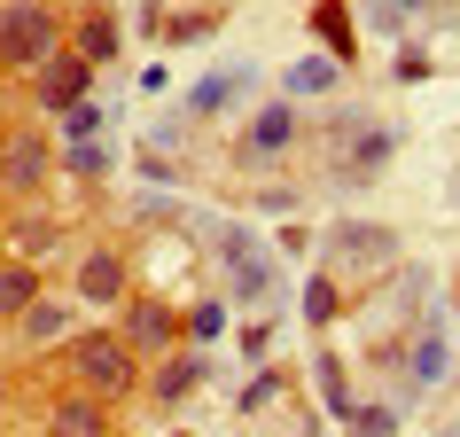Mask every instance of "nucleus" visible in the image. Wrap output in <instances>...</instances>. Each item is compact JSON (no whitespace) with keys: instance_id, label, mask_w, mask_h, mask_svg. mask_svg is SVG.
<instances>
[{"instance_id":"obj_23","label":"nucleus","mask_w":460,"mask_h":437,"mask_svg":"<svg viewBox=\"0 0 460 437\" xmlns=\"http://www.w3.org/2000/svg\"><path fill=\"white\" fill-rule=\"evenodd\" d=\"M305 320H313V328H328V320H343V290L328 281V273H313V281H305Z\"/></svg>"},{"instance_id":"obj_2","label":"nucleus","mask_w":460,"mask_h":437,"mask_svg":"<svg viewBox=\"0 0 460 437\" xmlns=\"http://www.w3.org/2000/svg\"><path fill=\"white\" fill-rule=\"evenodd\" d=\"M63 55V16L48 0H0V71H40Z\"/></svg>"},{"instance_id":"obj_27","label":"nucleus","mask_w":460,"mask_h":437,"mask_svg":"<svg viewBox=\"0 0 460 437\" xmlns=\"http://www.w3.org/2000/svg\"><path fill=\"white\" fill-rule=\"evenodd\" d=\"M243 360H273V320H250L243 328Z\"/></svg>"},{"instance_id":"obj_18","label":"nucleus","mask_w":460,"mask_h":437,"mask_svg":"<svg viewBox=\"0 0 460 437\" xmlns=\"http://www.w3.org/2000/svg\"><path fill=\"white\" fill-rule=\"evenodd\" d=\"M8 258H24V266H40V258H55V218H16L8 227Z\"/></svg>"},{"instance_id":"obj_13","label":"nucleus","mask_w":460,"mask_h":437,"mask_svg":"<svg viewBox=\"0 0 460 437\" xmlns=\"http://www.w3.org/2000/svg\"><path fill=\"white\" fill-rule=\"evenodd\" d=\"M328 250L359 258V266H383L390 250H398V235H390V227H359V218H336V227H328Z\"/></svg>"},{"instance_id":"obj_9","label":"nucleus","mask_w":460,"mask_h":437,"mask_svg":"<svg viewBox=\"0 0 460 437\" xmlns=\"http://www.w3.org/2000/svg\"><path fill=\"white\" fill-rule=\"evenodd\" d=\"M218 258L234 266V297H243V305H258V297L273 305V258H258L250 235H218Z\"/></svg>"},{"instance_id":"obj_10","label":"nucleus","mask_w":460,"mask_h":437,"mask_svg":"<svg viewBox=\"0 0 460 437\" xmlns=\"http://www.w3.org/2000/svg\"><path fill=\"white\" fill-rule=\"evenodd\" d=\"M0 188H16V195L48 188V141H40L31 125H8V165H0Z\"/></svg>"},{"instance_id":"obj_14","label":"nucleus","mask_w":460,"mask_h":437,"mask_svg":"<svg viewBox=\"0 0 460 437\" xmlns=\"http://www.w3.org/2000/svg\"><path fill=\"white\" fill-rule=\"evenodd\" d=\"M118 40H125V31H118V16H110V8H86V16H78V40H71V55L102 71V63H118Z\"/></svg>"},{"instance_id":"obj_21","label":"nucleus","mask_w":460,"mask_h":437,"mask_svg":"<svg viewBox=\"0 0 460 437\" xmlns=\"http://www.w3.org/2000/svg\"><path fill=\"white\" fill-rule=\"evenodd\" d=\"M343 63H328V55H305V63H289V94H336Z\"/></svg>"},{"instance_id":"obj_7","label":"nucleus","mask_w":460,"mask_h":437,"mask_svg":"<svg viewBox=\"0 0 460 437\" xmlns=\"http://www.w3.org/2000/svg\"><path fill=\"white\" fill-rule=\"evenodd\" d=\"M203 383H211V360H203V352H164L156 375H148V398H156V406H188Z\"/></svg>"},{"instance_id":"obj_15","label":"nucleus","mask_w":460,"mask_h":437,"mask_svg":"<svg viewBox=\"0 0 460 437\" xmlns=\"http://www.w3.org/2000/svg\"><path fill=\"white\" fill-rule=\"evenodd\" d=\"M445 367H453V336H445V320H429V328L413 336V352H406V375L429 390V383H445Z\"/></svg>"},{"instance_id":"obj_25","label":"nucleus","mask_w":460,"mask_h":437,"mask_svg":"<svg viewBox=\"0 0 460 437\" xmlns=\"http://www.w3.org/2000/svg\"><path fill=\"white\" fill-rule=\"evenodd\" d=\"M63 165H71L78 180H102V172H110V148L102 141H63Z\"/></svg>"},{"instance_id":"obj_20","label":"nucleus","mask_w":460,"mask_h":437,"mask_svg":"<svg viewBox=\"0 0 460 437\" xmlns=\"http://www.w3.org/2000/svg\"><path fill=\"white\" fill-rule=\"evenodd\" d=\"M313 390H320V406L336 414V422H351V406H359V398H351V383H343V367L328 360V352L313 360Z\"/></svg>"},{"instance_id":"obj_29","label":"nucleus","mask_w":460,"mask_h":437,"mask_svg":"<svg viewBox=\"0 0 460 437\" xmlns=\"http://www.w3.org/2000/svg\"><path fill=\"white\" fill-rule=\"evenodd\" d=\"M0 165H8V125H0Z\"/></svg>"},{"instance_id":"obj_3","label":"nucleus","mask_w":460,"mask_h":437,"mask_svg":"<svg viewBox=\"0 0 460 437\" xmlns=\"http://www.w3.org/2000/svg\"><path fill=\"white\" fill-rule=\"evenodd\" d=\"M31 102H40V110H55V118H63L71 102H94V63H78L71 48L48 55V63L31 71Z\"/></svg>"},{"instance_id":"obj_17","label":"nucleus","mask_w":460,"mask_h":437,"mask_svg":"<svg viewBox=\"0 0 460 437\" xmlns=\"http://www.w3.org/2000/svg\"><path fill=\"white\" fill-rule=\"evenodd\" d=\"M16 336H24V343H55V336H71V305H63V297H31V313L16 320Z\"/></svg>"},{"instance_id":"obj_4","label":"nucleus","mask_w":460,"mask_h":437,"mask_svg":"<svg viewBox=\"0 0 460 437\" xmlns=\"http://www.w3.org/2000/svg\"><path fill=\"white\" fill-rule=\"evenodd\" d=\"M398 156V125H375V118H359L351 133L336 141V180H375V172Z\"/></svg>"},{"instance_id":"obj_11","label":"nucleus","mask_w":460,"mask_h":437,"mask_svg":"<svg viewBox=\"0 0 460 437\" xmlns=\"http://www.w3.org/2000/svg\"><path fill=\"white\" fill-rule=\"evenodd\" d=\"M243 94H250V71H218V78H195L188 94H180V118H188V125H203V118H218V110H234Z\"/></svg>"},{"instance_id":"obj_1","label":"nucleus","mask_w":460,"mask_h":437,"mask_svg":"<svg viewBox=\"0 0 460 437\" xmlns=\"http://www.w3.org/2000/svg\"><path fill=\"white\" fill-rule=\"evenodd\" d=\"M71 375L86 398H125V390H141V360H133V343L118 336V328H78L71 336Z\"/></svg>"},{"instance_id":"obj_16","label":"nucleus","mask_w":460,"mask_h":437,"mask_svg":"<svg viewBox=\"0 0 460 437\" xmlns=\"http://www.w3.org/2000/svg\"><path fill=\"white\" fill-rule=\"evenodd\" d=\"M31 297H40V266H24V258H8L0 266V320H24Z\"/></svg>"},{"instance_id":"obj_19","label":"nucleus","mask_w":460,"mask_h":437,"mask_svg":"<svg viewBox=\"0 0 460 437\" xmlns=\"http://www.w3.org/2000/svg\"><path fill=\"white\" fill-rule=\"evenodd\" d=\"M226 336V297H203V305H188V313H180V343H195V352H203V343H218Z\"/></svg>"},{"instance_id":"obj_6","label":"nucleus","mask_w":460,"mask_h":437,"mask_svg":"<svg viewBox=\"0 0 460 437\" xmlns=\"http://www.w3.org/2000/svg\"><path fill=\"white\" fill-rule=\"evenodd\" d=\"M125 297H133L125 250H78V305H125Z\"/></svg>"},{"instance_id":"obj_5","label":"nucleus","mask_w":460,"mask_h":437,"mask_svg":"<svg viewBox=\"0 0 460 437\" xmlns=\"http://www.w3.org/2000/svg\"><path fill=\"white\" fill-rule=\"evenodd\" d=\"M118 336L133 343V360H164L172 343H180V313H164V305H133V297H125V313H118Z\"/></svg>"},{"instance_id":"obj_24","label":"nucleus","mask_w":460,"mask_h":437,"mask_svg":"<svg viewBox=\"0 0 460 437\" xmlns=\"http://www.w3.org/2000/svg\"><path fill=\"white\" fill-rule=\"evenodd\" d=\"M102 125H110L102 102H71V110H63V141H102Z\"/></svg>"},{"instance_id":"obj_30","label":"nucleus","mask_w":460,"mask_h":437,"mask_svg":"<svg viewBox=\"0 0 460 437\" xmlns=\"http://www.w3.org/2000/svg\"><path fill=\"white\" fill-rule=\"evenodd\" d=\"M453 313H460V297H453Z\"/></svg>"},{"instance_id":"obj_8","label":"nucleus","mask_w":460,"mask_h":437,"mask_svg":"<svg viewBox=\"0 0 460 437\" xmlns=\"http://www.w3.org/2000/svg\"><path fill=\"white\" fill-rule=\"evenodd\" d=\"M296 141H305V125H296L289 102H266V110L243 125V156H289Z\"/></svg>"},{"instance_id":"obj_12","label":"nucleus","mask_w":460,"mask_h":437,"mask_svg":"<svg viewBox=\"0 0 460 437\" xmlns=\"http://www.w3.org/2000/svg\"><path fill=\"white\" fill-rule=\"evenodd\" d=\"M48 437H118V430H110V406H102V398L71 390V398H55V414H48Z\"/></svg>"},{"instance_id":"obj_22","label":"nucleus","mask_w":460,"mask_h":437,"mask_svg":"<svg viewBox=\"0 0 460 437\" xmlns=\"http://www.w3.org/2000/svg\"><path fill=\"white\" fill-rule=\"evenodd\" d=\"M313 31L328 40V63H351V24H343L336 0H320V8H313Z\"/></svg>"},{"instance_id":"obj_28","label":"nucleus","mask_w":460,"mask_h":437,"mask_svg":"<svg viewBox=\"0 0 460 437\" xmlns=\"http://www.w3.org/2000/svg\"><path fill=\"white\" fill-rule=\"evenodd\" d=\"M421 8H437V0H375L383 24H406V16H421Z\"/></svg>"},{"instance_id":"obj_26","label":"nucleus","mask_w":460,"mask_h":437,"mask_svg":"<svg viewBox=\"0 0 460 437\" xmlns=\"http://www.w3.org/2000/svg\"><path fill=\"white\" fill-rule=\"evenodd\" d=\"M351 437H398V414L390 406H351Z\"/></svg>"}]
</instances>
